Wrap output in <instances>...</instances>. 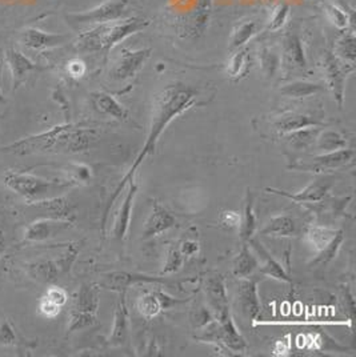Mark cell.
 Wrapping results in <instances>:
<instances>
[{"label":"cell","instance_id":"50","mask_svg":"<svg viewBox=\"0 0 356 357\" xmlns=\"http://www.w3.org/2000/svg\"><path fill=\"white\" fill-rule=\"evenodd\" d=\"M71 174L73 178H70V181H73L74 185L80 183H87L91 178V169L87 165H75Z\"/></svg>","mask_w":356,"mask_h":357},{"label":"cell","instance_id":"16","mask_svg":"<svg viewBox=\"0 0 356 357\" xmlns=\"http://www.w3.org/2000/svg\"><path fill=\"white\" fill-rule=\"evenodd\" d=\"M216 312H218V321L221 324V332H222L221 344L234 352H244L247 349V342L235 327L232 314L230 311V305L223 307Z\"/></svg>","mask_w":356,"mask_h":357},{"label":"cell","instance_id":"46","mask_svg":"<svg viewBox=\"0 0 356 357\" xmlns=\"http://www.w3.org/2000/svg\"><path fill=\"white\" fill-rule=\"evenodd\" d=\"M45 298L51 300L55 304H58L59 307H63L68 301V294L66 292L64 288L58 287L55 284H51L45 292Z\"/></svg>","mask_w":356,"mask_h":357},{"label":"cell","instance_id":"15","mask_svg":"<svg viewBox=\"0 0 356 357\" xmlns=\"http://www.w3.org/2000/svg\"><path fill=\"white\" fill-rule=\"evenodd\" d=\"M6 61L10 67V71L13 75V82H14V91L19 89L24 80L27 79L29 75L36 71H42V67L32 61V60L26 56L23 52L17 51L16 48H7L6 51Z\"/></svg>","mask_w":356,"mask_h":357},{"label":"cell","instance_id":"48","mask_svg":"<svg viewBox=\"0 0 356 357\" xmlns=\"http://www.w3.org/2000/svg\"><path fill=\"white\" fill-rule=\"evenodd\" d=\"M60 310L61 307L52 303L51 300L45 298V296L40 298L38 305V312L40 313V316H43L45 319H55L59 314Z\"/></svg>","mask_w":356,"mask_h":357},{"label":"cell","instance_id":"25","mask_svg":"<svg viewBox=\"0 0 356 357\" xmlns=\"http://www.w3.org/2000/svg\"><path fill=\"white\" fill-rule=\"evenodd\" d=\"M249 243L253 247V250L256 251V253L260 256V259L265 261L263 266L259 268L260 269V273L262 275H266L269 278H274L279 282H284V283H291V278L290 275L285 272V269L283 268L282 264L279 261H276L267 250L263 247L262 243H259L256 238H251L249 240Z\"/></svg>","mask_w":356,"mask_h":357},{"label":"cell","instance_id":"11","mask_svg":"<svg viewBox=\"0 0 356 357\" xmlns=\"http://www.w3.org/2000/svg\"><path fill=\"white\" fill-rule=\"evenodd\" d=\"M27 207L31 211L39 212L40 218H45V219L64 220L73 224L76 220L74 207L70 203V200L64 196H54L45 200L27 203Z\"/></svg>","mask_w":356,"mask_h":357},{"label":"cell","instance_id":"13","mask_svg":"<svg viewBox=\"0 0 356 357\" xmlns=\"http://www.w3.org/2000/svg\"><path fill=\"white\" fill-rule=\"evenodd\" d=\"M237 295L240 311L250 321L255 323L262 311L258 295V279L250 276L242 278L237 284Z\"/></svg>","mask_w":356,"mask_h":357},{"label":"cell","instance_id":"45","mask_svg":"<svg viewBox=\"0 0 356 357\" xmlns=\"http://www.w3.org/2000/svg\"><path fill=\"white\" fill-rule=\"evenodd\" d=\"M341 303L343 312L346 313V316H348V320L353 321L355 314V301L348 285L341 287Z\"/></svg>","mask_w":356,"mask_h":357},{"label":"cell","instance_id":"8","mask_svg":"<svg viewBox=\"0 0 356 357\" xmlns=\"http://www.w3.org/2000/svg\"><path fill=\"white\" fill-rule=\"evenodd\" d=\"M320 67L325 74L327 87L332 91L336 105L341 108L344 102L347 76L355 70V67L343 63L332 52H326L320 63Z\"/></svg>","mask_w":356,"mask_h":357},{"label":"cell","instance_id":"19","mask_svg":"<svg viewBox=\"0 0 356 357\" xmlns=\"http://www.w3.org/2000/svg\"><path fill=\"white\" fill-rule=\"evenodd\" d=\"M127 184H128V190L126 192L121 206L119 207L118 213H117V218L114 222V229H112L114 236L119 241H123L128 232V228L131 224V212L134 207L135 196H136L138 188H139V185L135 183L134 178H130L127 181Z\"/></svg>","mask_w":356,"mask_h":357},{"label":"cell","instance_id":"42","mask_svg":"<svg viewBox=\"0 0 356 357\" xmlns=\"http://www.w3.org/2000/svg\"><path fill=\"white\" fill-rule=\"evenodd\" d=\"M288 16H290V6L285 4V3L278 4V6L274 8L272 15H271L269 20H268V30H281L283 26L285 24V22L288 20Z\"/></svg>","mask_w":356,"mask_h":357},{"label":"cell","instance_id":"27","mask_svg":"<svg viewBox=\"0 0 356 357\" xmlns=\"http://www.w3.org/2000/svg\"><path fill=\"white\" fill-rule=\"evenodd\" d=\"M297 225L295 219L290 215H278L274 216L265 224L260 229L259 235L263 236H278V238H288L297 234Z\"/></svg>","mask_w":356,"mask_h":357},{"label":"cell","instance_id":"20","mask_svg":"<svg viewBox=\"0 0 356 357\" xmlns=\"http://www.w3.org/2000/svg\"><path fill=\"white\" fill-rule=\"evenodd\" d=\"M177 303H181V300L168 298L162 291H154L140 296L136 303V308L146 320H151Z\"/></svg>","mask_w":356,"mask_h":357},{"label":"cell","instance_id":"22","mask_svg":"<svg viewBox=\"0 0 356 357\" xmlns=\"http://www.w3.org/2000/svg\"><path fill=\"white\" fill-rule=\"evenodd\" d=\"M139 283H165L164 279L156 276H147L140 273H130V272H112L105 275V282L99 284L101 288L104 287L111 291L126 292V289L131 285Z\"/></svg>","mask_w":356,"mask_h":357},{"label":"cell","instance_id":"9","mask_svg":"<svg viewBox=\"0 0 356 357\" xmlns=\"http://www.w3.org/2000/svg\"><path fill=\"white\" fill-rule=\"evenodd\" d=\"M355 151L351 149H341L332 152H325L322 155L313 156L306 163H297L292 165L294 169L311 174H325L332 169H338L354 162Z\"/></svg>","mask_w":356,"mask_h":357},{"label":"cell","instance_id":"23","mask_svg":"<svg viewBox=\"0 0 356 357\" xmlns=\"http://www.w3.org/2000/svg\"><path fill=\"white\" fill-rule=\"evenodd\" d=\"M322 126H325V121H322L319 118L306 115V114H299V112L283 114L282 116L276 118L274 121V128L281 135L294 132L303 128H310V127H322Z\"/></svg>","mask_w":356,"mask_h":357},{"label":"cell","instance_id":"6","mask_svg":"<svg viewBox=\"0 0 356 357\" xmlns=\"http://www.w3.org/2000/svg\"><path fill=\"white\" fill-rule=\"evenodd\" d=\"M79 255V243L67 244L66 252L61 253L57 259L40 260L27 266V272L31 278L38 283L55 284L61 275H66L71 271L75 260Z\"/></svg>","mask_w":356,"mask_h":357},{"label":"cell","instance_id":"51","mask_svg":"<svg viewBox=\"0 0 356 357\" xmlns=\"http://www.w3.org/2000/svg\"><path fill=\"white\" fill-rule=\"evenodd\" d=\"M199 250H200L199 243L196 240H191V238H186L179 244V251L184 257H193L199 252Z\"/></svg>","mask_w":356,"mask_h":357},{"label":"cell","instance_id":"26","mask_svg":"<svg viewBox=\"0 0 356 357\" xmlns=\"http://www.w3.org/2000/svg\"><path fill=\"white\" fill-rule=\"evenodd\" d=\"M91 103L99 114L111 116L120 121L128 120L127 109L107 92H101V91L94 92L91 95Z\"/></svg>","mask_w":356,"mask_h":357},{"label":"cell","instance_id":"53","mask_svg":"<svg viewBox=\"0 0 356 357\" xmlns=\"http://www.w3.org/2000/svg\"><path fill=\"white\" fill-rule=\"evenodd\" d=\"M147 355L149 356H159L161 354V348H159V345H158V342H156V340H151L149 342V348H147Z\"/></svg>","mask_w":356,"mask_h":357},{"label":"cell","instance_id":"37","mask_svg":"<svg viewBox=\"0 0 356 357\" xmlns=\"http://www.w3.org/2000/svg\"><path fill=\"white\" fill-rule=\"evenodd\" d=\"M315 146L320 151L325 152H332V151H338V149H346L347 147V139L344 135L338 132V131H332V130H325L318 135L316 137V143Z\"/></svg>","mask_w":356,"mask_h":357},{"label":"cell","instance_id":"5","mask_svg":"<svg viewBox=\"0 0 356 357\" xmlns=\"http://www.w3.org/2000/svg\"><path fill=\"white\" fill-rule=\"evenodd\" d=\"M101 298L99 284H82L73 298L70 321L67 326V333L94 327L98 324V311Z\"/></svg>","mask_w":356,"mask_h":357},{"label":"cell","instance_id":"24","mask_svg":"<svg viewBox=\"0 0 356 357\" xmlns=\"http://www.w3.org/2000/svg\"><path fill=\"white\" fill-rule=\"evenodd\" d=\"M283 61L290 68L297 70H306L307 68V59L304 54V47L295 32H288L283 39L282 50Z\"/></svg>","mask_w":356,"mask_h":357},{"label":"cell","instance_id":"52","mask_svg":"<svg viewBox=\"0 0 356 357\" xmlns=\"http://www.w3.org/2000/svg\"><path fill=\"white\" fill-rule=\"evenodd\" d=\"M288 349H290V342H284L283 340L275 342L272 348L275 355H284V352H288Z\"/></svg>","mask_w":356,"mask_h":357},{"label":"cell","instance_id":"44","mask_svg":"<svg viewBox=\"0 0 356 357\" xmlns=\"http://www.w3.org/2000/svg\"><path fill=\"white\" fill-rule=\"evenodd\" d=\"M215 319L216 317L211 313L206 305H199L191 314V321L195 328H205Z\"/></svg>","mask_w":356,"mask_h":357},{"label":"cell","instance_id":"31","mask_svg":"<svg viewBox=\"0 0 356 357\" xmlns=\"http://www.w3.org/2000/svg\"><path fill=\"white\" fill-rule=\"evenodd\" d=\"M325 89H326V86L319 84V83L297 80V82L283 86L281 89V93L287 98H292V99H306V98L320 93Z\"/></svg>","mask_w":356,"mask_h":357},{"label":"cell","instance_id":"21","mask_svg":"<svg viewBox=\"0 0 356 357\" xmlns=\"http://www.w3.org/2000/svg\"><path fill=\"white\" fill-rule=\"evenodd\" d=\"M119 294L120 298L114 312V324L107 339V344L110 347H121L126 344L128 337V310L126 304V292Z\"/></svg>","mask_w":356,"mask_h":357},{"label":"cell","instance_id":"33","mask_svg":"<svg viewBox=\"0 0 356 357\" xmlns=\"http://www.w3.org/2000/svg\"><path fill=\"white\" fill-rule=\"evenodd\" d=\"M240 238L242 241H249L253 238L255 229H256V216L253 212V195L250 190L246 192V200H244V209L243 215L240 216Z\"/></svg>","mask_w":356,"mask_h":357},{"label":"cell","instance_id":"14","mask_svg":"<svg viewBox=\"0 0 356 357\" xmlns=\"http://www.w3.org/2000/svg\"><path fill=\"white\" fill-rule=\"evenodd\" d=\"M74 224L64 220H55V219H45L39 218L38 220L26 228L23 241L26 243H42L50 238L58 236L61 232L73 228Z\"/></svg>","mask_w":356,"mask_h":357},{"label":"cell","instance_id":"17","mask_svg":"<svg viewBox=\"0 0 356 357\" xmlns=\"http://www.w3.org/2000/svg\"><path fill=\"white\" fill-rule=\"evenodd\" d=\"M71 38L61 33H48L39 29H27L20 33V42L34 51H45L66 45Z\"/></svg>","mask_w":356,"mask_h":357},{"label":"cell","instance_id":"12","mask_svg":"<svg viewBox=\"0 0 356 357\" xmlns=\"http://www.w3.org/2000/svg\"><path fill=\"white\" fill-rule=\"evenodd\" d=\"M334 178L331 176H322V178H318L316 180H313L312 183H310L306 188H303L302 191H299L297 194H290L287 191H283V190H276V188H266V191L269 194L279 195L283 197H287L292 202H297V203H319V202H323L326 199L328 194H329V190L332 188L334 185Z\"/></svg>","mask_w":356,"mask_h":357},{"label":"cell","instance_id":"43","mask_svg":"<svg viewBox=\"0 0 356 357\" xmlns=\"http://www.w3.org/2000/svg\"><path fill=\"white\" fill-rule=\"evenodd\" d=\"M17 344V333L15 327L10 320L3 319L0 321V345L1 347H14Z\"/></svg>","mask_w":356,"mask_h":357},{"label":"cell","instance_id":"30","mask_svg":"<svg viewBox=\"0 0 356 357\" xmlns=\"http://www.w3.org/2000/svg\"><path fill=\"white\" fill-rule=\"evenodd\" d=\"M260 31V24L258 20H244L237 23L230 36V48L237 50L242 48L253 36H256Z\"/></svg>","mask_w":356,"mask_h":357},{"label":"cell","instance_id":"32","mask_svg":"<svg viewBox=\"0 0 356 357\" xmlns=\"http://www.w3.org/2000/svg\"><path fill=\"white\" fill-rule=\"evenodd\" d=\"M336 234H338V229H331L316 224H310L304 229V235L316 253L323 251L332 241V238H335Z\"/></svg>","mask_w":356,"mask_h":357},{"label":"cell","instance_id":"36","mask_svg":"<svg viewBox=\"0 0 356 357\" xmlns=\"http://www.w3.org/2000/svg\"><path fill=\"white\" fill-rule=\"evenodd\" d=\"M334 55L343 63L355 67L356 40L354 32H347L338 39Z\"/></svg>","mask_w":356,"mask_h":357},{"label":"cell","instance_id":"28","mask_svg":"<svg viewBox=\"0 0 356 357\" xmlns=\"http://www.w3.org/2000/svg\"><path fill=\"white\" fill-rule=\"evenodd\" d=\"M206 295H207L209 303L212 304L214 310H221L228 304V298H227V289H225V283L223 279L222 275L219 273H212L208 275L205 280L203 285Z\"/></svg>","mask_w":356,"mask_h":357},{"label":"cell","instance_id":"54","mask_svg":"<svg viewBox=\"0 0 356 357\" xmlns=\"http://www.w3.org/2000/svg\"><path fill=\"white\" fill-rule=\"evenodd\" d=\"M7 248V241H6V235H4V231L0 228V257L3 256V253Z\"/></svg>","mask_w":356,"mask_h":357},{"label":"cell","instance_id":"35","mask_svg":"<svg viewBox=\"0 0 356 357\" xmlns=\"http://www.w3.org/2000/svg\"><path fill=\"white\" fill-rule=\"evenodd\" d=\"M228 76L234 80H242L250 71V56L247 48H237V52L231 56L228 61Z\"/></svg>","mask_w":356,"mask_h":357},{"label":"cell","instance_id":"4","mask_svg":"<svg viewBox=\"0 0 356 357\" xmlns=\"http://www.w3.org/2000/svg\"><path fill=\"white\" fill-rule=\"evenodd\" d=\"M3 181L6 187L16 195L23 197L27 203H34L39 200L59 196L66 188L74 185L73 181H59L36 176L29 172H19L10 169L4 174Z\"/></svg>","mask_w":356,"mask_h":357},{"label":"cell","instance_id":"49","mask_svg":"<svg viewBox=\"0 0 356 357\" xmlns=\"http://www.w3.org/2000/svg\"><path fill=\"white\" fill-rule=\"evenodd\" d=\"M66 70H67V74L70 75L71 77L80 79L87 73V66L83 60L75 58V59H71L67 63Z\"/></svg>","mask_w":356,"mask_h":357},{"label":"cell","instance_id":"29","mask_svg":"<svg viewBox=\"0 0 356 357\" xmlns=\"http://www.w3.org/2000/svg\"><path fill=\"white\" fill-rule=\"evenodd\" d=\"M258 268H259L258 257L250 250L247 241H243L242 250L239 251V253L235 256V259H234V261H232L234 275L239 279L249 278V276H253V272Z\"/></svg>","mask_w":356,"mask_h":357},{"label":"cell","instance_id":"7","mask_svg":"<svg viewBox=\"0 0 356 357\" xmlns=\"http://www.w3.org/2000/svg\"><path fill=\"white\" fill-rule=\"evenodd\" d=\"M130 4H131V0H108L89 11L68 14L66 15V19L68 20L70 24H74V26L104 24V23L118 22L128 17Z\"/></svg>","mask_w":356,"mask_h":357},{"label":"cell","instance_id":"39","mask_svg":"<svg viewBox=\"0 0 356 357\" xmlns=\"http://www.w3.org/2000/svg\"><path fill=\"white\" fill-rule=\"evenodd\" d=\"M344 238H346L344 232L341 229H338V234L335 235V238H332V241L327 245L326 248L315 255V257L310 261V266L316 267V266H323V264L332 261L339 252L341 244L344 243Z\"/></svg>","mask_w":356,"mask_h":357},{"label":"cell","instance_id":"34","mask_svg":"<svg viewBox=\"0 0 356 357\" xmlns=\"http://www.w3.org/2000/svg\"><path fill=\"white\" fill-rule=\"evenodd\" d=\"M319 132H320V127H310V128L297 130L294 132H288L282 136L292 149H307L315 146Z\"/></svg>","mask_w":356,"mask_h":357},{"label":"cell","instance_id":"18","mask_svg":"<svg viewBox=\"0 0 356 357\" xmlns=\"http://www.w3.org/2000/svg\"><path fill=\"white\" fill-rule=\"evenodd\" d=\"M175 224H177L175 216L168 209L164 208L158 200H154L151 213L143 228V238L158 236L165 231L171 229L172 227H175Z\"/></svg>","mask_w":356,"mask_h":357},{"label":"cell","instance_id":"55","mask_svg":"<svg viewBox=\"0 0 356 357\" xmlns=\"http://www.w3.org/2000/svg\"><path fill=\"white\" fill-rule=\"evenodd\" d=\"M0 73H1V59H0ZM0 102H4V98L1 95V91H0Z\"/></svg>","mask_w":356,"mask_h":357},{"label":"cell","instance_id":"10","mask_svg":"<svg viewBox=\"0 0 356 357\" xmlns=\"http://www.w3.org/2000/svg\"><path fill=\"white\" fill-rule=\"evenodd\" d=\"M151 51H152L151 48L135 50V51L123 48L111 70V77L118 82H124L134 77L135 75L143 68L144 63L151 55Z\"/></svg>","mask_w":356,"mask_h":357},{"label":"cell","instance_id":"47","mask_svg":"<svg viewBox=\"0 0 356 357\" xmlns=\"http://www.w3.org/2000/svg\"><path fill=\"white\" fill-rule=\"evenodd\" d=\"M219 224L224 229H234L240 224V213L237 211L224 209L219 215Z\"/></svg>","mask_w":356,"mask_h":357},{"label":"cell","instance_id":"2","mask_svg":"<svg viewBox=\"0 0 356 357\" xmlns=\"http://www.w3.org/2000/svg\"><path fill=\"white\" fill-rule=\"evenodd\" d=\"M98 140V132L89 127L73 124L57 126L42 134L32 135L16 140L0 151L16 156L35 153H80L86 152Z\"/></svg>","mask_w":356,"mask_h":357},{"label":"cell","instance_id":"3","mask_svg":"<svg viewBox=\"0 0 356 357\" xmlns=\"http://www.w3.org/2000/svg\"><path fill=\"white\" fill-rule=\"evenodd\" d=\"M149 20L143 17H126L118 22L104 23L83 32L77 38V48L82 51H110L128 36L144 30Z\"/></svg>","mask_w":356,"mask_h":357},{"label":"cell","instance_id":"41","mask_svg":"<svg viewBox=\"0 0 356 357\" xmlns=\"http://www.w3.org/2000/svg\"><path fill=\"white\" fill-rule=\"evenodd\" d=\"M183 263H184V256L179 251V247L170 245V248L167 251V257H165V261H164L162 273L163 275L175 273L181 268Z\"/></svg>","mask_w":356,"mask_h":357},{"label":"cell","instance_id":"1","mask_svg":"<svg viewBox=\"0 0 356 357\" xmlns=\"http://www.w3.org/2000/svg\"><path fill=\"white\" fill-rule=\"evenodd\" d=\"M198 98L199 91L183 82H172L155 95L149 120V134L144 146L139 152L138 158L135 159L134 164L131 165L126 176L120 180L115 192L110 200V204H112L117 200L120 191L126 187L127 181L134 178L138 167L144 162L147 156L155 152L158 140L161 135L163 134L164 130L168 127V124L181 114H184L187 109H190L193 105H196Z\"/></svg>","mask_w":356,"mask_h":357},{"label":"cell","instance_id":"40","mask_svg":"<svg viewBox=\"0 0 356 357\" xmlns=\"http://www.w3.org/2000/svg\"><path fill=\"white\" fill-rule=\"evenodd\" d=\"M323 11L326 15L327 20L336 27L338 30H348L350 26V17L341 10V7L332 4V3H325L323 6Z\"/></svg>","mask_w":356,"mask_h":357},{"label":"cell","instance_id":"38","mask_svg":"<svg viewBox=\"0 0 356 357\" xmlns=\"http://www.w3.org/2000/svg\"><path fill=\"white\" fill-rule=\"evenodd\" d=\"M259 64L263 75L268 79H272L281 68L282 56L275 50L269 47H263L259 51Z\"/></svg>","mask_w":356,"mask_h":357}]
</instances>
